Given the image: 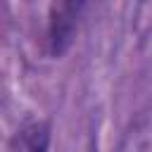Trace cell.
Here are the masks:
<instances>
[{
    "mask_svg": "<svg viewBox=\"0 0 152 152\" xmlns=\"http://www.w3.org/2000/svg\"><path fill=\"white\" fill-rule=\"evenodd\" d=\"M45 145H48V133H45V126H26L17 138H14V147L12 152H45Z\"/></svg>",
    "mask_w": 152,
    "mask_h": 152,
    "instance_id": "obj_1",
    "label": "cell"
}]
</instances>
